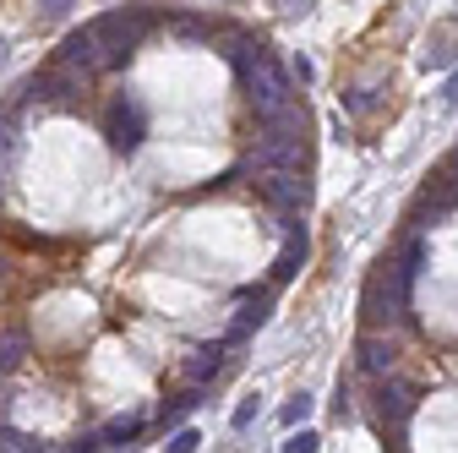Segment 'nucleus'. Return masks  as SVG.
<instances>
[{"instance_id":"obj_10","label":"nucleus","mask_w":458,"mask_h":453,"mask_svg":"<svg viewBox=\"0 0 458 453\" xmlns=\"http://www.w3.org/2000/svg\"><path fill=\"white\" fill-rule=\"evenodd\" d=\"M22 355H28V333H22V328H6V333H0V377L17 372Z\"/></svg>"},{"instance_id":"obj_22","label":"nucleus","mask_w":458,"mask_h":453,"mask_svg":"<svg viewBox=\"0 0 458 453\" xmlns=\"http://www.w3.org/2000/svg\"><path fill=\"white\" fill-rule=\"evenodd\" d=\"M442 98H447V104H458V72H453V82L442 88Z\"/></svg>"},{"instance_id":"obj_19","label":"nucleus","mask_w":458,"mask_h":453,"mask_svg":"<svg viewBox=\"0 0 458 453\" xmlns=\"http://www.w3.org/2000/svg\"><path fill=\"white\" fill-rule=\"evenodd\" d=\"M273 6H278L284 17H306V12L317 6V0H273Z\"/></svg>"},{"instance_id":"obj_18","label":"nucleus","mask_w":458,"mask_h":453,"mask_svg":"<svg viewBox=\"0 0 458 453\" xmlns=\"http://www.w3.org/2000/svg\"><path fill=\"white\" fill-rule=\"evenodd\" d=\"M197 442H202V437H197V432H191V426H181V432H175V437H169V453H191V448H197Z\"/></svg>"},{"instance_id":"obj_7","label":"nucleus","mask_w":458,"mask_h":453,"mask_svg":"<svg viewBox=\"0 0 458 453\" xmlns=\"http://www.w3.org/2000/svg\"><path fill=\"white\" fill-rule=\"evenodd\" d=\"M61 66H77V72H88V77H93V72H109V66H104V49H98V38H93L88 28L61 44Z\"/></svg>"},{"instance_id":"obj_20","label":"nucleus","mask_w":458,"mask_h":453,"mask_svg":"<svg viewBox=\"0 0 458 453\" xmlns=\"http://www.w3.org/2000/svg\"><path fill=\"white\" fill-rule=\"evenodd\" d=\"M251 421H257V399H246V405H241V410H235V432H246V426H251Z\"/></svg>"},{"instance_id":"obj_3","label":"nucleus","mask_w":458,"mask_h":453,"mask_svg":"<svg viewBox=\"0 0 458 453\" xmlns=\"http://www.w3.org/2000/svg\"><path fill=\"white\" fill-rule=\"evenodd\" d=\"M148 28H153V17H148V12H104L98 22H88V33H93V38H98V49H104V66L131 61V49L148 38Z\"/></svg>"},{"instance_id":"obj_9","label":"nucleus","mask_w":458,"mask_h":453,"mask_svg":"<svg viewBox=\"0 0 458 453\" xmlns=\"http://www.w3.org/2000/svg\"><path fill=\"white\" fill-rule=\"evenodd\" d=\"M301 262H306V230H290V241H284V252L273 262V285H290L301 273Z\"/></svg>"},{"instance_id":"obj_5","label":"nucleus","mask_w":458,"mask_h":453,"mask_svg":"<svg viewBox=\"0 0 458 453\" xmlns=\"http://www.w3.org/2000/svg\"><path fill=\"white\" fill-rule=\"evenodd\" d=\"M142 132H148L142 104H137V98H114V104H109V115H104V137H109V148H114V153H131V148L142 142Z\"/></svg>"},{"instance_id":"obj_11","label":"nucleus","mask_w":458,"mask_h":453,"mask_svg":"<svg viewBox=\"0 0 458 453\" xmlns=\"http://www.w3.org/2000/svg\"><path fill=\"white\" fill-rule=\"evenodd\" d=\"M137 432H142V415H131V410H126V415H114V421H109L98 437H104V448H126Z\"/></svg>"},{"instance_id":"obj_4","label":"nucleus","mask_w":458,"mask_h":453,"mask_svg":"<svg viewBox=\"0 0 458 453\" xmlns=\"http://www.w3.org/2000/svg\"><path fill=\"white\" fill-rule=\"evenodd\" d=\"M420 410V393L410 388V382H398L393 372L387 377H377V421H382V432L393 426V448H404V421Z\"/></svg>"},{"instance_id":"obj_1","label":"nucleus","mask_w":458,"mask_h":453,"mask_svg":"<svg viewBox=\"0 0 458 453\" xmlns=\"http://www.w3.org/2000/svg\"><path fill=\"white\" fill-rule=\"evenodd\" d=\"M410 268L404 262H387V273H371L366 278V295H360V317L366 328H393L410 306Z\"/></svg>"},{"instance_id":"obj_14","label":"nucleus","mask_w":458,"mask_h":453,"mask_svg":"<svg viewBox=\"0 0 458 453\" xmlns=\"http://www.w3.org/2000/svg\"><path fill=\"white\" fill-rule=\"evenodd\" d=\"M306 415H311V393H295V399L284 405V415H278V421H284V426H301Z\"/></svg>"},{"instance_id":"obj_17","label":"nucleus","mask_w":458,"mask_h":453,"mask_svg":"<svg viewBox=\"0 0 458 453\" xmlns=\"http://www.w3.org/2000/svg\"><path fill=\"white\" fill-rule=\"evenodd\" d=\"M0 448H6V453H28V448H38V442L22 437V432H6V426H0Z\"/></svg>"},{"instance_id":"obj_21","label":"nucleus","mask_w":458,"mask_h":453,"mask_svg":"<svg viewBox=\"0 0 458 453\" xmlns=\"http://www.w3.org/2000/svg\"><path fill=\"white\" fill-rule=\"evenodd\" d=\"M66 6H72V0H44V12H49V17H61Z\"/></svg>"},{"instance_id":"obj_2","label":"nucleus","mask_w":458,"mask_h":453,"mask_svg":"<svg viewBox=\"0 0 458 453\" xmlns=\"http://www.w3.org/2000/svg\"><path fill=\"white\" fill-rule=\"evenodd\" d=\"M246 77V93H251V109H257V121H273V115H284V109L295 104V88H290V72H284L273 55L262 49L257 61L241 72Z\"/></svg>"},{"instance_id":"obj_12","label":"nucleus","mask_w":458,"mask_h":453,"mask_svg":"<svg viewBox=\"0 0 458 453\" xmlns=\"http://www.w3.org/2000/svg\"><path fill=\"white\" fill-rule=\"evenodd\" d=\"M262 317H267V295L246 301V306H241V317H235V328H229V345H241V338H246V333H251V328H257Z\"/></svg>"},{"instance_id":"obj_8","label":"nucleus","mask_w":458,"mask_h":453,"mask_svg":"<svg viewBox=\"0 0 458 453\" xmlns=\"http://www.w3.org/2000/svg\"><path fill=\"white\" fill-rule=\"evenodd\" d=\"M355 355H360V372H366V377H387L398 350H393V338H377V333H366L360 345H355Z\"/></svg>"},{"instance_id":"obj_15","label":"nucleus","mask_w":458,"mask_h":453,"mask_svg":"<svg viewBox=\"0 0 458 453\" xmlns=\"http://www.w3.org/2000/svg\"><path fill=\"white\" fill-rule=\"evenodd\" d=\"M371 104H377V93H371V88H350V93H344V109H350V115H366Z\"/></svg>"},{"instance_id":"obj_6","label":"nucleus","mask_w":458,"mask_h":453,"mask_svg":"<svg viewBox=\"0 0 458 453\" xmlns=\"http://www.w3.org/2000/svg\"><path fill=\"white\" fill-rule=\"evenodd\" d=\"M262 197H267L273 208H284V213H306L311 181L301 175V169H267V175H262Z\"/></svg>"},{"instance_id":"obj_23","label":"nucleus","mask_w":458,"mask_h":453,"mask_svg":"<svg viewBox=\"0 0 458 453\" xmlns=\"http://www.w3.org/2000/svg\"><path fill=\"white\" fill-rule=\"evenodd\" d=\"M447 169H458V148H453V153H447Z\"/></svg>"},{"instance_id":"obj_16","label":"nucleus","mask_w":458,"mask_h":453,"mask_svg":"<svg viewBox=\"0 0 458 453\" xmlns=\"http://www.w3.org/2000/svg\"><path fill=\"white\" fill-rule=\"evenodd\" d=\"M317 448H322L317 432H290V442H284V453H317Z\"/></svg>"},{"instance_id":"obj_13","label":"nucleus","mask_w":458,"mask_h":453,"mask_svg":"<svg viewBox=\"0 0 458 453\" xmlns=\"http://www.w3.org/2000/svg\"><path fill=\"white\" fill-rule=\"evenodd\" d=\"M218 366H224V350L213 345V350H197V355H191L186 377H191V382H208V377H218Z\"/></svg>"}]
</instances>
